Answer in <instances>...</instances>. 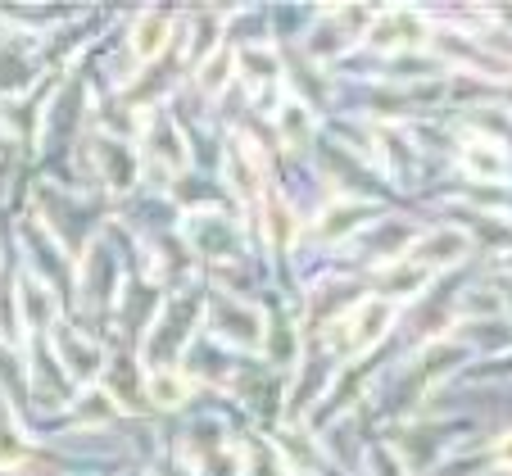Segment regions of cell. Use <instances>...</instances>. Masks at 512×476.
<instances>
[{
  "mask_svg": "<svg viewBox=\"0 0 512 476\" xmlns=\"http://www.w3.org/2000/svg\"><path fill=\"white\" fill-rule=\"evenodd\" d=\"M395 313H399V304L381 300V295H368V300H358L345 318H336V327H331V345H336L345 359H358V354H368L372 345L386 336L390 322H395Z\"/></svg>",
  "mask_w": 512,
  "mask_h": 476,
  "instance_id": "cell-1",
  "label": "cell"
},
{
  "mask_svg": "<svg viewBox=\"0 0 512 476\" xmlns=\"http://www.w3.org/2000/svg\"><path fill=\"white\" fill-rule=\"evenodd\" d=\"M426 37L431 32H426V19L417 10H386V14H377L368 41L377 50H386V55H395V50H417Z\"/></svg>",
  "mask_w": 512,
  "mask_h": 476,
  "instance_id": "cell-2",
  "label": "cell"
},
{
  "mask_svg": "<svg viewBox=\"0 0 512 476\" xmlns=\"http://www.w3.org/2000/svg\"><path fill=\"white\" fill-rule=\"evenodd\" d=\"M209 322L213 331L223 340H236L241 350H254V345H263V313L250 309V304H232V300H213L209 309Z\"/></svg>",
  "mask_w": 512,
  "mask_h": 476,
  "instance_id": "cell-3",
  "label": "cell"
},
{
  "mask_svg": "<svg viewBox=\"0 0 512 476\" xmlns=\"http://www.w3.org/2000/svg\"><path fill=\"white\" fill-rule=\"evenodd\" d=\"M467 245H472L467 232H458V227H435V232H426L422 241L408 245L404 259L417 263V268H426V272H440V268H449V263L463 259Z\"/></svg>",
  "mask_w": 512,
  "mask_h": 476,
  "instance_id": "cell-4",
  "label": "cell"
},
{
  "mask_svg": "<svg viewBox=\"0 0 512 476\" xmlns=\"http://www.w3.org/2000/svg\"><path fill=\"white\" fill-rule=\"evenodd\" d=\"M435 46L445 50L458 68L490 73V78H512V59H499L494 50H485L476 37H463V32H435Z\"/></svg>",
  "mask_w": 512,
  "mask_h": 476,
  "instance_id": "cell-5",
  "label": "cell"
},
{
  "mask_svg": "<svg viewBox=\"0 0 512 476\" xmlns=\"http://www.w3.org/2000/svg\"><path fill=\"white\" fill-rule=\"evenodd\" d=\"M372 218H377V209H372L368 200H336V204H327V209L318 214L313 236L327 241V245H336V241H345V236H358Z\"/></svg>",
  "mask_w": 512,
  "mask_h": 476,
  "instance_id": "cell-6",
  "label": "cell"
},
{
  "mask_svg": "<svg viewBox=\"0 0 512 476\" xmlns=\"http://www.w3.org/2000/svg\"><path fill=\"white\" fill-rule=\"evenodd\" d=\"M91 159H96L100 177H105L114 191H127L136 182V155L127 150V141H114V136H96L91 141Z\"/></svg>",
  "mask_w": 512,
  "mask_h": 476,
  "instance_id": "cell-7",
  "label": "cell"
},
{
  "mask_svg": "<svg viewBox=\"0 0 512 476\" xmlns=\"http://www.w3.org/2000/svg\"><path fill=\"white\" fill-rule=\"evenodd\" d=\"M19 322L32 331V336H41L46 327H55L59 322V304H55V291L41 282H32V277H23L19 282Z\"/></svg>",
  "mask_w": 512,
  "mask_h": 476,
  "instance_id": "cell-8",
  "label": "cell"
},
{
  "mask_svg": "<svg viewBox=\"0 0 512 476\" xmlns=\"http://www.w3.org/2000/svg\"><path fill=\"white\" fill-rule=\"evenodd\" d=\"M168 37H173V19L159 10H145L141 19L132 23V37H127V46H132V59L136 64H150V59L164 55Z\"/></svg>",
  "mask_w": 512,
  "mask_h": 476,
  "instance_id": "cell-9",
  "label": "cell"
},
{
  "mask_svg": "<svg viewBox=\"0 0 512 476\" xmlns=\"http://www.w3.org/2000/svg\"><path fill=\"white\" fill-rule=\"evenodd\" d=\"M458 159H463L467 177H476V182H499L508 173V155H503V146L490 141V136H467Z\"/></svg>",
  "mask_w": 512,
  "mask_h": 476,
  "instance_id": "cell-10",
  "label": "cell"
},
{
  "mask_svg": "<svg viewBox=\"0 0 512 476\" xmlns=\"http://www.w3.org/2000/svg\"><path fill=\"white\" fill-rule=\"evenodd\" d=\"M55 345H59V354H64V372L73 381H91L100 372V350L87 345V340L73 327H64V322H55Z\"/></svg>",
  "mask_w": 512,
  "mask_h": 476,
  "instance_id": "cell-11",
  "label": "cell"
},
{
  "mask_svg": "<svg viewBox=\"0 0 512 476\" xmlns=\"http://www.w3.org/2000/svg\"><path fill=\"white\" fill-rule=\"evenodd\" d=\"M32 395L41 399V404H50V399H64L68 386H64V368H59L55 359H50L46 350V340L32 336Z\"/></svg>",
  "mask_w": 512,
  "mask_h": 476,
  "instance_id": "cell-12",
  "label": "cell"
},
{
  "mask_svg": "<svg viewBox=\"0 0 512 476\" xmlns=\"http://www.w3.org/2000/svg\"><path fill=\"white\" fill-rule=\"evenodd\" d=\"M426 277H431V272L417 268V263H408V259H390L386 268H381V286H386V295H381V300H390V304L413 300V295L426 286Z\"/></svg>",
  "mask_w": 512,
  "mask_h": 476,
  "instance_id": "cell-13",
  "label": "cell"
},
{
  "mask_svg": "<svg viewBox=\"0 0 512 476\" xmlns=\"http://www.w3.org/2000/svg\"><path fill=\"white\" fill-rule=\"evenodd\" d=\"M227 155H232V182L241 186V195H259L263 191V155L245 136H236Z\"/></svg>",
  "mask_w": 512,
  "mask_h": 476,
  "instance_id": "cell-14",
  "label": "cell"
},
{
  "mask_svg": "<svg viewBox=\"0 0 512 476\" xmlns=\"http://www.w3.org/2000/svg\"><path fill=\"white\" fill-rule=\"evenodd\" d=\"M236 64H241V78L250 82L254 91L272 87V82L281 78V64H277V55H272V46H241L236 50Z\"/></svg>",
  "mask_w": 512,
  "mask_h": 476,
  "instance_id": "cell-15",
  "label": "cell"
},
{
  "mask_svg": "<svg viewBox=\"0 0 512 476\" xmlns=\"http://www.w3.org/2000/svg\"><path fill=\"white\" fill-rule=\"evenodd\" d=\"M145 136H150V141H145V146H150V155H155L164 168H173V173H177V168H186L191 150H186L182 132H177L168 118H164V123H150V132H145Z\"/></svg>",
  "mask_w": 512,
  "mask_h": 476,
  "instance_id": "cell-16",
  "label": "cell"
},
{
  "mask_svg": "<svg viewBox=\"0 0 512 476\" xmlns=\"http://www.w3.org/2000/svg\"><path fill=\"white\" fill-rule=\"evenodd\" d=\"M272 127H277V136L286 141V146H304L313 136V114L304 100H281L277 114H272Z\"/></svg>",
  "mask_w": 512,
  "mask_h": 476,
  "instance_id": "cell-17",
  "label": "cell"
},
{
  "mask_svg": "<svg viewBox=\"0 0 512 476\" xmlns=\"http://www.w3.org/2000/svg\"><path fill=\"white\" fill-rule=\"evenodd\" d=\"M191 236L204 254H232L236 250V223L227 214H204L200 223L191 227Z\"/></svg>",
  "mask_w": 512,
  "mask_h": 476,
  "instance_id": "cell-18",
  "label": "cell"
},
{
  "mask_svg": "<svg viewBox=\"0 0 512 476\" xmlns=\"http://www.w3.org/2000/svg\"><path fill=\"white\" fill-rule=\"evenodd\" d=\"M145 395H150V404H159V408H177V404H186L191 386H186L173 368H155L150 381H145Z\"/></svg>",
  "mask_w": 512,
  "mask_h": 476,
  "instance_id": "cell-19",
  "label": "cell"
},
{
  "mask_svg": "<svg viewBox=\"0 0 512 476\" xmlns=\"http://www.w3.org/2000/svg\"><path fill=\"white\" fill-rule=\"evenodd\" d=\"M263 227H268L272 250H290V245H295V232H300V218L290 214L281 200H268L263 204Z\"/></svg>",
  "mask_w": 512,
  "mask_h": 476,
  "instance_id": "cell-20",
  "label": "cell"
},
{
  "mask_svg": "<svg viewBox=\"0 0 512 476\" xmlns=\"http://www.w3.org/2000/svg\"><path fill=\"white\" fill-rule=\"evenodd\" d=\"M73 418H78L82 427H105V422L118 418V404L109 390H82L78 404H73Z\"/></svg>",
  "mask_w": 512,
  "mask_h": 476,
  "instance_id": "cell-21",
  "label": "cell"
},
{
  "mask_svg": "<svg viewBox=\"0 0 512 476\" xmlns=\"http://www.w3.org/2000/svg\"><path fill=\"white\" fill-rule=\"evenodd\" d=\"M458 363V350L449 345V340H440V345H431V350L417 359V368H413V381L417 386H431V381H440L449 368Z\"/></svg>",
  "mask_w": 512,
  "mask_h": 476,
  "instance_id": "cell-22",
  "label": "cell"
},
{
  "mask_svg": "<svg viewBox=\"0 0 512 476\" xmlns=\"http://www.w3.org/2000/svg\"><path fill=\"white\" fill-rule=\"evenodd\" d=\"M245 476H290V463L281 458V449L250 440V449H245Z\"/></svg>",
  "mask_w": 512,
  "mask_h": 476,
  "instance_id": "cell-23",
  "label": "cell"
},
{
  "mask_svg": "<svg viewBox=\"0 0 512 476\" xmlns=\"http://www.w3.org/2000/svg\"><path fill=\"white\" fill-rule=\"evenodd\" d=\"M236 55H232V50H213V55L209 59H204V68H200V91H204V96H218V91H223L227 87V78H232V73H236Z\"/></svg>",
  "mask_w": 512,
  "mask_h": 476,
  "instance_id": "cell-24",
  "label": "cell"
},
{
  "mask_svg": "<svg viewBox=\"0 0 512 476\" xmlns=\"http://www.w3.org/2000/svg\"><path fill=\"white\" fill-rule=\"evenodd\" d=\"M23 458H28V440L14 427L10 413H0V467H19Z\"/></svg>",
  "mask_w": 512,
  "mask_h": 476,
  "instance_id": "cell-25",
  "label": "cell"
},
{
  "mask_svg": "<svg viewBox=\"0 0 512 476\" xmlns=\"http://www.w3.org/2000/svg\"><path fill=\"white\" fill-rule=\"evenodd\" d=\"M263 345L272 350V359L281 363H295V327H290L286 318L272 322V331H263Z\"/></svg>",
  "mask_w": 512,
  "mask_h": 476,
  "instance_id": "cell-26",
  "label": "cell"
},
{
  "mask_svg": "<svg viewBox=\"0 0 512 476\" xmlns=\"http://www.w3.org/2000/svg\"><path fill=\"white\" fill-rule=\"evenodd\" d=\"M494 463H499V467H508V472H512V431L499 440V445H494Z\"/></svg>",
  "mask_w": 512,
  "mask_h": 476,
  "instance_id": "cell-27",
  "label": "cell"
},
{
  "mask_svg": "<svg viewBox=\"0 0 512 476\" xmlns=\"http://www.w3.org/2000/svg\"><path fill=\"white\" fill-rule=\"evenodd\" d=\"M494 286H499L503 304H508V313H512V272H503V277H499V282H494Z\"/></svg>",
  "mask_w": 512,
  "mask_h": 476,
  "instance_id": "cell-28",
  "label": "cell"
}]
</instances>
